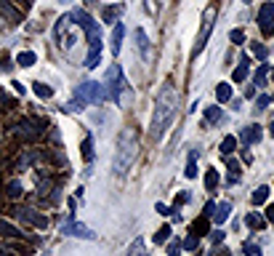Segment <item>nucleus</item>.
I'll list each match as a JSON object with an SVG mask.
<instances>
[{
	"mask_svg": "<svg viewBox=\"0 0 274 256\" xmlns=\"http://www.w3.org/2000/svg\"><path fill=\"white\" fill-rule=\"evenodd\" d=\"M258 27L264 35H274V3L271 0H266L258 11Z\"/></svg>",
	"mask_w": 274,
	"mask_h": 256,
	"instance_id": "nucleus-9",
	"label": "nucleus"
},
{
	"mask_svg": "<svg viewBox=\"0 0 274 256\" xmlns=\"http://www.w3.org/2000/svg\"><path fill=\"white\" fill-rule=\"evenodd\" d=\"M59 3H69V0H59Z\"/></svg>",
	"mask_w": 274,
	"mask_h": 256,
	"instance_id": "nucleus-54",
	"label": "nucleus"
},
{
	"mask_svg": "<svg viewBox=\"0 0 274 256\" xmlns=\"http://www.w3.org/2000/svg\"><path fill=\"white\" fill-rule=\"evenodd\" d=\"M133 40H136V51L141 54V59H147L149 56V38H147V32L144 30H133Z\"/></svg>",
	"mask_w": 274,
	"mask_h": 256,
	"instance_id": "nucleus-14",
	"label": "nucleus"
},
{
	"mask_svg": "<svg viewBox=\"0 0 274 256\" xmlns=\"http://www.w3.org/2000/svg\"><path fill=\"white\" fill-rule=\"evenodd\" d=\"M216 256H229V251H218Z\"/></svg>",
	"mask_w": 274,
	"mask_h": 256,
	"instance_id": "nucleus-52",
	"label": "nucleus"
},
{
	"mask_svg": "<svg viewBox=\"0 0 274 256\" xmlns=\"http://www.w3.org/2000/svg\"><path fill=\"white\" fill-rule=\"evenodd\" d=\"M173 112H176V88L168 80V83L162 86V91H160L157 104H154V115H152V139L154 142H157V139L162 136V131L168 128Z\"/></svg>",
	"mask_w": 274,
	"mask_h": 256,
	"instance_id": "nucleus-1",
	"label": "nucleus"
},
{
	"mask_svg": "<svg viewBox=\"0 0 274 256\" xmlns=\"http://www.w3.org/2000/svg\"><path fill=\"white\" fill-rule=\"evenodd\" d=\"M178 253H181V243H178V240H173L171 246H168V256H178Z\"/></svg>",
	"mask_w": 274,
	"mask_h": 256,
	"instance_id": "nucleus-43",
	"label": "nucleus"
},
{
	"mask_svg": "<svg viewBox=\"0 0 274 256\" xmlns=\"http://www.w3.org/2000/svg\"><path fill=\"white\" fill-rule=\"evenodd\" d=\"M0 238H24V235H21V229L19 227H14V224H11V222H6V219H0Z\"/></svg>",
	"mask_w": 274,
	"mask_h": 256,
	"instance_id": "nucleus-20",
	"label": "nucleus"
},
{
	"mask_svg": "<svg viewBox=\"0 0 274 256\" xmlns=\"http://www.w3.org/2000/svg\"><path fill=\"white\" fill-rule=\"evenodd\" d=\"M139 158V134L136 128H125L117 139V149H115V158H112V171L117 176L128 173V168L136 163Z\"/></svg>",
	"mask_w": 274,
	"mask_h": 256,
	"instance_id": "nucleus-2",
	"label": "nucleus"
},
{
	"mask_svg": "<svg viewBox=\"0 0 274 256\" xmlns=\"http://www.w3.org/2000/svg\"><path fill=\"white\" fill-rule=\"evenodd\" d=\"M168 240H171V224H162L157 232H154V243L162 246V243H168Z\"/></svg>",
	"mask_w": 274,
	"mask_h": 256,
	"instance_id": "nucleus-26",
	"label": "nucleus"
},
{
	"mask_svg": "<svg viewBox=\"0 0 274 256\" xmlns=\"http://www.w3.org/2000/svg\"><path fill=\"white\" fill-rule=\"evenodd\" d=\"M242 251H245V256H264V253H261V246H256V243H248V240H245Z\"/></svg>",
	"mask_w": 274,
	"mask_h": 256,
	"instance_id": "nucleus-38",
	"label": "nucleus"
},
{
	"mask_svg": "<svg viewBox=\"0 0 274 256\" xmlns=\"http://www.w3.org/2000/svg\"><path fill=\"white\" fill-rule=\"evenodd\" d=\"M264 219H269V222H274V203H269V208H266V216Z\"/></svg>",
	"mask_w": 274,
	"mask_h": 256,
	"instance_id": "nucleus-45",
	"label": "nucleus"
},
{
	"mask_svg": "<svg viewBox=\"0 0 274 256\" xmlns=\"http://www.w3.org/2000/svg\"><path fill=\"white\" fill-rule=\"evenodd\" d=\"M128 256H147V246H144V240H141V238H136L133 243H130Z\"/></svg>",
	"mask_w": 274,
	"mask_h": 256,
	"instance_id": "nucleus-25",
	"label": "nucleus"
},
{
	"mask_svg": "<svg viewBox=\"0 0 274 256\" xmlns=\"http://www.w3.org/2000/svg\"><path fill=\"white\" fill-rule=\"evenodd\" d=\"M229 214H232V203H218L216 208H213V214H210V219H213V222H216V224H224L226 222V219H229Z\"/></svg>",
	"mask_w": 274,
	"mask_h": 256,
	"instance_id": "nucleus-16",
	"label": "nucleus"
},
{
	"mask_svg": "<svg viewBox=\"0 0 274 256\" xmlns=\"http://www.w3.org/2000/svg\"><path fill=\"white\" fill-rule=\"evenodd\" d=\"M123 86H125L123 69H120V64H112L109 69H106V80H104V88H106V94H109L112 101H120V96H123Z\"/></svg>",
	"mask_w": 274,
	"mask_h": 256,
	"instance_id": "nucleus-5",
	"label": "nucleus"
},
{
	"mask_svg": "<svg viewBox=\"0 0 274 256\" xmlns=\"http://www.w3.org/2000/svg\"><path fill=\"white\" fill-rule=\"evenodd\" d=\"M72 24V16L69 14H64V16H59L56 19V24H53V40H64V32H67V27Z\"/></svg>",
	"mask_w": 274,
	"mask_h": 256,
	"instance_id": "nucleus-17",
	"label": "nucleus"
},
{
	"mask_svg": "<svg viewBox=\"0 0 274 256\" xmlns=\"http://www.w3.org/2000/svg\"><path fill=\"white\" fill-rule=\"evenodd\" d=\"M269 101H271V96H266V94H261V96L256 99V110H266V107H269Z\"/></svg>",
	"mask_w": 274,
	"mask_h": 256,
	"instance_id": "nucleus-42",
	"label": "nucleus"
},
{
	"mask_svg": "<svg viewBox=\"0 0 274 256\" xmlns=\"http://www.w3.org/2000/svg\"><path fill=\"white\" fill-rule=\"evenodd\" d=\"M184 203H189V192H178V195H176V203H173V211H178Z\"/></svg>",
	"mask_w": 274,
	"mask_h": 256,
	"instance_id": "nucleus-40",
	"label": "nucleus"
},
{
	"mask_svg": "<svg viewBox=\"0 0 274 256\" xmlns=\"http://www.w3.org/2000/svg\"><path fill=\"white\" fill-rule=\"evenodd\" d=\"M11 134H14L16 139H24V142H32V139H38L40 136V128H38V120H19L14 128H11Z\"/></svg>",
	"mask_w": 274,
	"mask_h": 256,
	"instance_id": "nucleus-7",
	"label": "nucleus"
},
{
	"mask_svg": "<svg viewBox=\"0 0 274 256\" xmlns=\"http://www.w3.org/2000/svg\"><path fill=\"white\" fill-rule=\"evenodd\" d=\"M224 120V110L221 107H205V115H202V125L210 128V125H216Z\"/></svg>",
	"mask_w": 274,
	"mask_h": 256,
	"instance_id": "nucleus-15",
	"label": "nucleus"
},
{
	"mask_svg": "<svg viewBox=\"0 0 274 256\" xmlns=\"http://www.w3.org/2000/svg\"><path fill=\"white\" fill-rule=\"evenodd\" d=\"M80 149H83V160H93V139L91 136H86L83 139V144H80Z\"/></svg>",
	"mask_w": 274,
	"mask_h": 256,
	"instance_id": "nucleus-29",
	"label": "nucleus"
},
{
	"mask_svg": "<svg viewBox=\"0 0 274 256\" xmlns=\"http://www.w3.org/2000/svg\"><path fill=\"white\" fill-rule=\"evenodd\" d=\"M64 110H67V112H80V110H86V101L75 96V99L69 101V104H64Z\"/></svg>",
	"mask_w": 274,
	"mask_h": 256,
	"instance_id": "nucleus-35",
	"label": "nucleus"
},
{
	"mask_svg": "<svg viewBox=\"0 0 274 256\" xmlns=\"http://www.w3.org/2000/svg\"><path fill=\"white\" fill-rule=\"evenodd\" d=\"M261 136H264V131H261V125H256V123L245 125V128H242V134H240V139L245 142V147H248V144H258V142H261Z\"/></svg>",
	"mask_w": 274,
	"mask_h": 256,
	"instance_id": "nucleus-12",
	"label": "nucleus"
},
{
	"mask_svg": "<svg viewBox=\"0 0 274 256\" xmlns=\"http://www.w3.org/2000/svg\"><path fill=\"white\" fill-rule=\"evenodd\" d=\"M205 232H208V216H200L197 222L192 224V235L200 238V235H205Z\"/></svg>",
	"mask_w": 274,
	"mask_h": 256,
	"instance_id": "nucleus-31",
	"label": "nucleus"
},
{
	"mask_svg": "<svg viewBox=\"0 0 274 256\" xmlns=\"http://www.w3.org/2000/svg\"><path fill=\"white\" fill-rule=\"evenodd\" d=\"M154 211H157V214H162V216H168V214H171V208L165 206V203H157V206H154Z\"/></svg>",
	"mask_w": 274,
	"mask_h": 256,
	"instance_id": "nucleus-44",
	"label": "nucleus"
},
{
	"mask_svg": "<svg viewBox=\"0 0 274 256\" xmlns=\"http://www.w3.org/2000/svg\"><path fill=\"white\" fill-rule=\"evenodd\" d=\"M245 3H250V0H245Z\"/></svg>",
	"mask_w": 274,
	"mask_h": 256,
	"instance_id": "nucleus-56",
	"label": "nucleus"
},
{
	"mask_svg": "<svg viewBox=\"0 0 274 256\" xmlns=\"http://www.w3.org/2000/svg\"><path fill=\"white\" fill-rule=\"evenodd\" d=\"M6 195L11 197V200H19V197H21V182H8Z\"/></svg>",
	"mask_w": 274,
	"mask_h": 256,
	"instance_id": "nucleus-32",
	"label": "nucleus"
},
{
	"mask_svg": "<svg viewBox=\"0 0 274 256\" xmlns=\"http://www.w3.org/2000/svg\"><path fill=\"white\" fill-rule=\"evenodd\" d=\"M197 246H200V238L197 235H189V238L181 240V248H186V251H195Z\"/></svg>",
	"mask_w": 274,
	"mask_h": 256,
	"instance_id": "nucleus-36",
	"label": "nucleus"
},
{
	"mask_svg": "<svg viewBox=\"0 0 274 256\" xmlns=\"http://www.w3.org/2000/svg\"><path fill=\"white\" fill-rule=\"evenodd\" d=\"M62 235H67V238H77V240H96V238H99L91 227L75 222V219H72V222H67V224L62 227Z\"/></svg>",
	"mask_w": 274,
	"mask_h": 256,
	"instance_id": "nucleus-8",
	"label": "nucleus"
},
{
	"mask_svg": "<svg viewBox=\"0 0 274 256\" xmlns=\"http://www.w3.org/2000/svg\"><path fill=\"white\" fill-rule=\"evenodd\" d=\"M250 48H253V54L258 56L261 62H264L266 56H269V51H266V45H264V43H253V45H250Z\"/></svg>",
	"mask_w": 274,
	"mask_h": 256,
	"instance_id": "nucleus-39",
	"label": "nucleus"
},
{
	"mask_svg": "<svg viewBox=\"0 0 274 256\" xmlns=\"http://www.w3.org/2000/svg\"><path fill=\"white\" fill-rule=\"evenodd\" d=\"M213 208H216V203H205V214H202V216H210Z\"/></svg>",
	"mask_w": 274,
	"mask_h": 256,
	"instance_id": "nucleus-49",
	"label": "nucleus"
},
{
	"mask_svg": "<svg viewBox=\"0 0 274 256\" xmlns=\"http://www.w3.org/2000/svg\"><path fill=\"white\" fill-rule=\"evenodd\" d=\"M123 11H125L123 3L104 6V8H101V21H106V24H117V21H120V16H123Z\"/></svg>",
	"mask_w": 274,
	"mask_h": 256,
	"instance_id": "nucleus-11",
	"label": "nucleus"
},
{
	"mask_svg": "<svg viewBox=\"0 0 274 256\" xmlns=\"http://www.w3.org/2000/svg\"><path fill=\"white\" fill-rule=\"evenodd\" d=\"M256 96V88L253 86H245V99H253Z\"/></svg>",
	"mask_w": 274,
	"mask_h": 256,
	"instance_id": "nucleus-46",
	"label": "nucleus"
},
{
	"mask_svg": "<svg viewBox=\"0 0 274 256\" xmlns=\"http://www.w3.org/2000/svg\"><path fill=\"white\" fill-rule=\"evenodd\" d=\"M248 72H250V67H248V62H242L240 67H234V72H232V80H234V83H245Z\"/></svg>",
	"mask_w": 274,
	"mask_h": 256,
	"instance_id": "nucleus-24",
	"label": "nucleus"
},
{
	"mask_svg": "<svg viewBox=\"0 0 274 256\" xmlns=\"http://www.w3.org/2000/svg\"><path fill=\"white\" fill-rule=\"evenodd\" d=\"M269 192H271V190L266 187V184H264V187H258V190L253 192V203H256V206H261V203H266V200H269Z\"/></svg>",
	"mask_w": 274,
	"mask_h": 256,
	"instance_id": "nucleus-33",
	"label": "nucleus"
},
{
	"mask_svg": "<svg viewBox=\"0 0 274 256\" xmlns=\"http://www.w3.org/2000/svg\"><path fill=\"white\" fill-rule=\"evenodd\" d=\"M123 35H125V24H123V21H120V24H115V30H112V54H115V56H120Z\"/></svg>",
	"mask_w": 274,
	"mask_h": 256,
	"instance_id": "nucleus-18",
	"label": "nucleus"
},
{
	"mask_svg": "<svg viewBox=\"0 0 274 256\" xmlns=\"http://www.w3.org/2000/svg\"><path fill=\"white\" fill-rule=\"evenodd\" d=\"M32 91H35V96H40V99H51L53 96V88L45 86V83H32Z\"/></svg>",
	"mask_w": 274,
	"mask_h": 256,
	"instance_id": "nucleus-23",
	"label": "nucleus"
},
{
	"mask_svg": "<svg viewBox=\"0 0 274 256\" xmlns=\"http://www.w3.org/2000/svg\"><path fill=\"white\" fill-rule=\"evenodd\" d=\"M197 152H195V149H192V152H189V166H186V179H195L197 176Z\"/></svg>",
	"mask_w": 274,
	"mask_h": 256,
	"instance_id": "nucleus-34",
	"label": "nucleus"
},
{
	"mask_svg": "<svg viewBox=\"0 0 274 256\" xmlns=\"http://www.w3.org/2000/svg\"><path fill=\"white\" fill-rule=\"evenodd\" d=\"M35 62H38V56H35V51H21V54L16 56V64H19V67H32Z\"/></svg>",
	"mask_w": 274,
	"mask_h": 256,
	"instance_id": "nucleus-22",
	"label": "nucleus"
},
{
	"mask_svg": "<svg viewBox=\"0 0 274 256\" xmlns=\"http://www.w3.org/2000/svg\"><path fill=\"white\" fill-rule=\"evenodd\" d=\"M269 134H271V139H274V120L269 123Z\"/></svg>",
	"mask_w": 274,
	"mask_h": 256,
	"instance_id": "nucleus-51",
	"label": "nucleus"
},
{
	"mask_svg": "<svg viewBox=\"0 0 274 256\" xmlns=\"http://www.w3.org/2000/svg\"><path fill=\"white\" fill-rule=\"evenodd\" d=\"M75 96L83 99L86 104H101V101L109 99L104 83H96V80H86V83H80V86L75 88Z\"/></svg>",
	"mask_w": 274,
	"mask_h": 256,
	"instance_id": "nucleus-4",
	"label": "nucleus"
},
{
	"mask_svg": "<svg viewBox=\"0 0 274 256\" xmlns=\"http://www.w3.org/2000/svg\"><path fill=\"white\" fill-rule=\"evenodd\" d=\"M229 171H232L234 176H237V173H240V163H234V160H229Z\"/></svg>",
	"mask_w": 274,
	"mask_h": 256,
	"instance_id": "nucleus-47",
	"label": "nucleus"
},
{
	"mask_svg": "<svg viewBox=\"0 0 274 256\" xmlns=\"http://www.w3.org/2000/svg\"><path fill=\"white\" fill-rule=\"evenodd\" d=\"M210 235H213V243H221V240H224V232H221V229H216V232H210Z\"/></svg>",
	"mask_w": 274,
	"mask_h": 256,
	"instance_id": "nucleus-48",
	"label": "nucleus"
},
{
	"mask_svg": "<svg viewBox=\"0 0 274 256\" xmlns=\"http://www.w3.org/2000/svg\"><path fill=\"white\" fill-rule=\"evenodd\" d=\"M229 40H232V43H245V32H242V30H232V32H229Z\"/></svg>",
	"mask_w": 274,
	"mask_h": 256,
	"instance_id": "nucleus-41",
	"label": "nucleus"
},
{
	"mask_svg": "<svg viewBox=\"0 0 274 256\" xmlns=\"http://www.w3.org/2000/svg\"><path fill=\"white\" fill-rule=\"evenodd\" d=\"M216 99L224 104V101H229L232 99V86H226V83H218L216 86Z\"/></svg>",
	"mask_w": 274,
	"mask_h": 256,
	"instance_id": "nucleus-28",
	"label": "nucleus"
},
{
	"mask_svg": "<svg viewBox=\"0 0 274 256\" xmlns=\"http://www.w3.org/2000/svg\"><path fill=\"white\" fill-rule=\"evenodd\" d=\"M245 224H248L250 229H256V232H258V229H264V227H266V219L261 216V214H248V216H245Z\"/></svg>",
	"mask_w": 274,
	"mask_h": 256,
	"instance_id": "nucleus-21",
	"label": "nucleus"
},
{
	"mask_svg": "<svg viewBox=\"0 0 274 256\" xmlns=\"http://www.w3.org/2000/svg\"><path fill=\"white\" fill-rule=\"evenodd\" d=\"M16 216L21 219V222H27V224H35L38 229H45V227H48V219L40 216L38 211H32V208H19Z\"/></svg>",
	"mask_w": 274,
	"mask_h": 256,
	"instance_id": "nucleus-10",
	"label": "nucleus"
},
{
	"mask_svg": "<svg viewBox=\"0 0 274 256\" xmlns=\"http://www.w3.org/2000/svg\"><path fill=\"white\" fill-rule=\"evenodd\" d=\"M266 78H269V64H264L256 72V86H266Z\"/></svg>",
	"mask_w": 274,
	"mask_h": 256,
	"instance_id": "nucleus-37",
	"label": "nucleus"
},
{
	"mask_svg": "<svg viewBox=\"0 0 274 256\" xmlns=\"http://www.w3.org/2000/svg\"><path fill=\"white\" fill-rule=\"evenodd\" d=\"M86 3H88V6H93V3H99V0H86Z\"/></svg>",
	"mask_w": 274,
	"mask_h": 256,
	"instance_id": "nucleus-53",
	"label": "nucleus"
},
{
	"mask_svg": "<svg viewBox=\"0 0 274 256\" xmlns=\"http://www.w3.org/2000/svg\"><path fill=\"white\" fill-rule=\"evenodd\" d=\"M88 38V56H86V67L88 69H96L99 62H101V48H104V40H101V30L96 21H91V24L83 30Z\"/></svg>",
	"mask_w": 274,
	"mask_h": 256,
	"instance_id": "nucleus-3",
	"label": "nucleus"
},
{
	"mask_svg": "<svg viewBox=\"0 0 274 256\" xmlns=\"http://www.w3.org/2000/svg\"><path fill=\"white\" fill-rule=\"evenodd\" d=\"M3 30H6V19H3V16H0V32H3Z\"/></svg>",
	"mask_w": 274,
	"mask_h": 256,
	"instance_id": "nucleus-50",
	"label": "nucleus"
},
{
	"mask_svg": "<svg viewBox=\"0 0 274 256\" xmlns=\"http://www.w3.org/2000/svg\"><path fill=\"white\" fill-rule=\"evenodd\" d=\"M0 11H3V16L11 19L14 24H21V21H24V14H21V11L11 3V0H0Z\"/></svg>",
	"mask_w": 274,
	"mask_h": 256,
	"instance_id": "nucleus-13",
	"label": "nucleus"
},
{
	"mask_svg": "<svg viewBox=\"0 0 274 256\" xmlns=\"http://www.w3.org/2000/svg\"><path fill=\"white\" fill-rule=\"evenodd\" d=\"M38 160H40V152H35V149H27V152L19 158L16 168H19V171H27V168H30V166H35Z\"/></svg>",
	"mask_w": 274,
	"mask_h": 256,
	"instance_id": "nucleus-19",
	"label": "nucleus"
},
{
	"mask_svg": "<svg viewBox=\"0 0 274 256\" xmlns=\"http://www.w3.org/2000/svg\"><path fill=\"white\" fill-rule=\"evenodd\" d=\"M216 6H208V11L202 14V30H200V38H197V43H195V48H192V59H197L200 56V51L205 48V43H208V38H210V30H213V24H216Z\"/></svg>",
	"mask_w": 274,
	"mask_h": 256,
	"instance_id": "nucleus-6",
	"label": "nucleus"
},
{
	"mask_svg": "<svg viewBox=\"0 0 274 256\" xmlns=\"http://www.w3.org/2000/svg\"><path fill=\"white\" fill-rule=\"evenodd\" d=\"M205 187L208 190H216L218 187V171L216 168H208L205 171Z\"/></svg>",
	"mask_w": 274,
	"mask_h": 256,
	"instance_id": "nucleus-30",
	"label": "nucleus"
},
{
	"mask_svg": "<svg viewBox=\"0 0 274 256\" xmlns=\"http://www.w3.org/2000/svg\"><path fill=\"white\" fill-rule=\"evenodd\" d=\"M234 147H237V139H234V136H226L224 142H221V147H218V149H221V155H224V158H229V155L234 152Z\"/></svg>",
	"mask_w": 274,
	"mask_h": 256,
	"instance_id": "nucleus-27",
	"label": "nucleus"
},
{
	"mask_svg": "<svg viewBox=\"0 0 274 256\" xmlns=\"http://www.w3.org/2000/svg\"><path fill=\"white\" fill-rule=\"evenodd\" d=\"M0 104H3V94H0Z\"/></svg>",
	"mask_w": 274,
	"mask_h": 256,
	"instance_id": "nucleus-55",
	"label": "nucleus"
}]
</instances>
